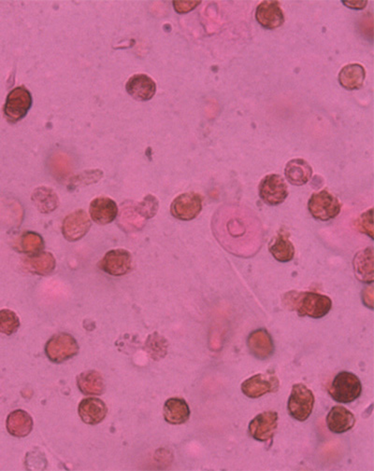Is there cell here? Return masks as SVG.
<instances>
[{
	"label": "cell",
	"mask_w": 374,
	"mask_h": 471,
	"mask_svg": "<svg viewBox=\"0 0 374 471\" xmlns=\"http://www.w3.org/2000/svg\"><path fill=\"white\" fill-rule=\"evenodd\" d=\"M284 304L290 311H296L299 317L322 318L332 307L331 300L316 292L291 291L284 295Z\"/></svg>",
	"instance_id": "1"
},
{
	"label": "cell",
	"mask_w": 374,
	"mask_h": 471,
	"mask_svg": "<svg viewBox=\"0 0 374 471\" xmlns=\"http://www.w3.org/2000/svg\"><path fill=\"white\" fill-rule=\"evenodd\" d=\"M361 381L357 375L348 372H341L335 377L329 387V395L340 404H350L361 395Z\"/></svg>",
	"instance_id": "2"
},
{
	"label": "cell",
	"mask_w": 374,
	"mask_h": 471,
	"mask_svg": "<svg viewBox=\"0 0 374 471\" xmlns=\"http://www.w3.org/2000/svg\"><path fill=\"white\" fill-rule=\"evenodd\" d=\"M308 210L314 219L328 222L340 214L341 204L332 193L324 190L311 196L308 202Z\"/></svg>",
	"instance_id": "3"
},
{
	"label": "cell",
	"mask_w": 374,
	"mask_h": 471,
	"mask_svg": "<svg viewBox=\"0 0 374 471\" xmlns=\"http://www.w3.org/2000/svg\"><path fill=\"white\" fill-rule=\"evenodd\" d=\"M314 405V396L304 384H294L287 404L290 416L304 422L310 417Z\"/></svg>",
	"instance_id": "4"
},
{
	"label": "cell",
	"mask_w": 374,
	"mask_h": 471,
	"mask_svg": "<svg viewBox=\"0 0 374 471\" xmlns=\"http://www.w3.org/2000/svg\"><path fill=\"white\" fill-rule=\"evenodd\" d=\"M31 106V92L25 86H18L8 94L4 106V114L9 121L14 124L26 117Z\"/></svg>",
	"instance_id": "5"
},
{
	"label": "cell",
	"mask_w": 374,
	"mask_h": 471,
	"mask_svg": "<svg viewBox=\"0 0 374 471\" xmlns=\"http://www.w3.org/2000/svg\"><path fill=\"white\" fill-rule=\"evenodd\" d=\"M78 352V342L68 333H59L52 337L46 347L47 357L55 363L66 362L76 356Z\"/></svg>",
	"instance_id": "6"
},
{
	"label": "cell",
	"mask_w": 374,
	"mask_h": 471,
	"mask_svg": "<svg viewBox=\"0 0 374 471\" xmlns=\"http://www.w3.org/2000/svg\"><path fill=\"white\" fill-rule=\"evenodd\" d=\"M280 381L273 371L258 374L242 384V391L248 398L257 399L268 393L278 391Z\"/></svg>",
	"instance_id": "7"
},
{
	"label": "cell",
	"mask_w": 374,
	"mask_h": 471,
	"mask_svg": "<svg viewBox=\"0 0 374 471\" xmlns=\"http://www.w3.org/2000/svg\"><path fill=\"white\" fill-rule=\"evenodd\" d=\"M260 198L269 205L283 204L289 196V187L280 175H266L258 186Z\"/></svg>",
	"instance_id": "8"
},
{
	"label": "cell",
	"mask_w": 374,
	"mask_h": 471,
	"mask_svg": "<svg viewBox=\"0 0 374 471\" xmlns=\"http://www.w3.org/2000/svg\"><path fill=\"white\" fill-rule=\"evenodd\" d=\"M203 210V197L198 193H183L174 199L171 207L172 216L180 220L196 219Z\"/></svg>",
	"instance_id": "9"
},
{
	"label": "cell",
	"mask_w": 374,
	"mask_h": 471,
	"mask_svg": "<svg viewBox=\"0 0 374 471\" xmlns=\"http://www.w3.org/2000/svg\"><path fill=\"white\" fill-rule=\"evenodd\" d=\"M278 413L274 411H264L258 414L249 424V434L257 440H272L278 428Z\"/></svg>",
	"instance_id": "10"
},
{
	"label": "cell",
	"mask_w": 374,
	"mask_h": 471,
	"mask_svg": "<svg viewBox=\"0 0 374 471\" xmlns=\"http://www.w3.org/2000/svg\"><path fill=\"white\" fill-rule=\"evenodd\" d=\"M100 268L111 276H124L132 271V256L126 249L111 250L104 256Z\"/></svg>",
	"instance_id": "11"
},
{
	"label": "cell",
	"mask_w": 374,
	"mask_h": 471,
	"mask_svg": "<svg viewBox=\"0 0 374 471\" xmlns=\"http://www.w3.org/2000/svg\"><path fill=\"white\" fill-rule=\"evenodd\" d=\"M90 228L91 222L87 213L85 210H77L64 220L62 232L67 240L74 242L84 237Z\"/></svg>",
	"instance_id": "12"
},
{
	"label": "cell",
	"mask_w": 374,
	"mask_h": 471,
	"mask_svg": "<svg viewBox=\"0 0 374 471\" xmlns=\"http://www.w3.org/2000/svg\"><path fill=\"white\" fill-rule=\"evenodd\" d=\"M255 18L260 25L267 29L280 28L284 23V13L278 1L266 0L260 3L255 11Z\"/></svg>",
	"instance_id": "13"
},
{
	"label": "cell",
	"mask_w": 374,
	"mask_h": 471,
	"mask_svg": "<svg viewBox=\"0 0 374 471\" xmlns=\"http://www.w3.org/2000/svg\"><path fill=\"white\" fill-rule=\"evenodd\" d=\"M118 207L114 200L109 197H97L91 202L89 213L91 219L100 225L109 224L118 216Z\"/></svg>",
	"instance_id": "14"
},
{
	"label": "cell",
	"mask_w": 374,
	"mask_h": 471,
	"mask_svg": "<svg viewBox=\"0 0 374 471\" xmlns=\"http://www.w3.org/2000/svg\"><path fill=\"white\" fill-rule=\"evenodd\" d=\"M127 92L130 97L138 101L152 99L156 94V85L152 77L145 74H137L127 80Z\"/></svg>",
	"instance_id": "15"
},
{
	"label": "cell",
	"mask_w": 374,
	"mask_h": 471,
	"mask_svg": "<svg viewBox=\"0 0 374 471\" xmlns=\"http://www.w3.org/2000/svg\"><path fill=\"white\" fill-rule=\"evenodd\" d=\"M247 345L251 354L261 360L269 359L274 352L272 337L263 329L255 330L249 335Z\"/></svg>",
	"instance_id": "16"
},
{
	"label": "cell",
	"mask_w": 374,
	"mask_h": 471,
	"mask_svg": "<svg viewBox=\"0 0 374 471\" xmlns=\"http://www.w3.org/2000/svg\"><path fill=\"white\" fill-rule=\"evenodd\" d=\"M356 417L354 413L343 406L332 408L326 416L328 428L333 433L341 434L354 428Z\"/></svg>",
	"instance_id": "17"
},
{
	"label": "cell",
	"mask_w": 374,
	"mask_h": 471,
	"mask_svg": "<svg viewBox=\"0 0 374 471\" xmlns=\"http://www.w3.org/2000/svg\"><path fill=\"white\" fill-rule=\"evenodd\" d=\"M107 411L105 404L99 399H85L79 405L80 417L88 425L100 424L105 419Z\"/></svg>",
	"instance_id": "18"
},
{
	"label": "cell",
	"mask_w": 374,
	"mask_h": 471,
	"mask_svg": "<svg viewBox=\"0 0 374 471\" xmlns=\"http://www.w3.org/2000/svg\"><path fill=\"white\" fill-rule=\"evenodd\" d=\"M284 175L290 184L302 186L310 181L313 169L306 161L293 159L287 163Z\"/></svg>",
	"instance_id": "19"
},
{
	"label": "cell",
	"mask_w": 374,
	"mask_h": 471,
	"mask_svg": "<svg viewBox=\"0 0 374 471\" xmlns=\"http://www.w3.org/2000/svg\"><path fill=\"white\" fill-rule=\"evenodd\" d=\"M164 418L169 424L182 425L188 421L190 409L185 399H169L164 405Z\"/></svg>",
	"instance_id": "20"
},
{
	"label": "cell",
	"mask_w": 374,
	"mask_h": 471,
	"mask_svg": "<svg viewBox=\"0 0 374 471\" xmlns=\"http://www.w3.org/2000/svg\"><path fill=\"white\" fill-rule=\"evenodd\" d=\"M269 250L273 258L281 262L292 261L295 256V247L289 240V234L284 229H281L279 234L273 237Z\"/></svg>",
	"instance_id": "21"
},
{
	"label": "cell",
	"mask_w": 374,
	"mask_h": 471,
	"mask_svg": "<svg viewBox=\"0 0 374 471\" xmlns=\"http://www.w3.org/2000/svg\"><path fill=\"white\" fill-rule=\"evenodd\" d=\"M354 271L359 281L364 283L373 282V249L368 247L357 253L355 256Z\"/></svg>",
	"instance_id": "22"
},
{
	"label": "cell",
	"mask_w": 374,
	"mask_h": 471,
	"mask_svg": "<svg viewBox=\"0 0 374 471\" xmlns=\"http://www.w3.org/2000/svg\"><path fill=\"white\" fill-rule=\"evenodd\" d=\"M6 425L9 433L14 437L23 438L31 434L33 429V419L26 411L16 410L8 416Z\"/></svg>",
	"instance_id": "23"
},
{
	"label": "cell",
	"mask_w": 374,
	"mask_h": 471,
	"mask_svg": "<svg viewBox=\"0 0 374 471\" xmlns=\"http://www.w3.org/2000/svg\"><path fill=\"white\" fill-rule=\"evenodd\" d=\"M366 71L359 64H349L341 68L339 74L340 85L347 90H358L363 86Z\"/></svg>",
	"instance_id": "24"
},
{
	"label": "cell",
	"mask_w": 374,
	"mask_h": 471,
	"mask_svg": "<svg viewBox=\"0 0 374 471\" xmlns=\"http://www.w3.org/2000/svg\"><path fill=\"white\" fill-rule=\"evenodd\" d=\"M118 216H119V220H118L119 226L126 232H134L141 229L144 227L145 220H146L139 215L136 208V202H124Z\"/></svg>",
	"instance_id": "25"
},
{
	"label": "cell",
	"mask_w": 374,
	"mask_h": 471,
	"mask_svg": "<svg viewBox=\"0 0 374 471\" xmlns=\"http://www.w3.org/2000/svg\"><path fill=\"white\" fill-rule=\"evenodd\" d=\"M32 202L40 212L49 214L59 205V199L55 190L48 187H38L32 193Z\"/></svg>",
	"instance_id": "26"
},
{
	"label": "cell",
	"mask_w": 374,
	"mask_h": 471,
	"mask_svg": "<svg viewBox=\"0 0 374 471\" xmlns=\"http://www.w3.org/2000/svg\"><path fill=\"white\" fill-rule=\"evenodd\" d=\"M77 384L85 395H102L105 387L102 375L96 371L82 372L77 378Z\"/></svg>",
	"instance_id": "27"
},
{
	"label": "cell",
	"mask_w": 374,
	"mask_h": 471,
	"mask_svg": "<svg viewBox=\"0 0 374 471\" xmlns=\"http://www.w3.org/2000/svg\"><path fill=\"white\" fill-rule=\"evenodd\" d=\"M55 259L48 252L37 253L25 259V266L31 273L46 276L51 274L55 268Z\"/></svg>",
	"instance_id": "28"
},
{
	"label": "cell",
	"mask_w": 374,
	"mask_h": 471,
	"mask_svg": "<svg viewBox=\"0 0 374 471\" xmlns=\"http://www.w3.org/2000/svg\"><path fill=\"white\" fill-rule=\"evenodd\" d=\"M103 177V172L100 169L88 170L81 173V174L74 175L71 178L68 183V189L70 190H76L79 187L87 186L97 183V181L102 180Z\"/></svg>",
	"instance_id": "29"
},
{
	"label": "cell",
	"mask_w": 374,
	"mask_h": 471,
	"mask_svg": "<svg viewBox=\"0 0 374 471\" xmlns=\"http://www.w3.org/2000/svg\"><path fill=\"white\" fill-rule=\"evenodd\" d=\"M169 344L167 340L159 335V333H153L148 337L146 341V350L152 359L159 360L167 354Z\"/></svg>",
	"instance_id": "30"
},
{
	"label": "cell",
	"mask_w": 374,
	"mask_h": 471,
	"mask_svg": "<svg viewBox=\"0 0 374 471\" xmlns=\"http://www.w3.org/2000/svg\"><path fill=\"white\" fill-rule=\"evenodd\" d=\"M20 320L14 311L9 309L0 310V332L11 335L19 329Z\"/></svg>",
	"instance_id": "31"
},
{
	"label": "cell",
	"mask_w": 374,
	"mask_h": 471,
	"mask_svg": "<svg viewBox=\"0 0 374 471\" xmlns=\"http://www.w3.org/2000/svg\"><path fill=\"white\" fill-rule=\"evenodd\" d=\"M20 246L23 252L37 254L43 249V239L40 234H36V232H26L21 237Z\"/></svg>",
	"instance_id": "32"
},
{
	"label": "cell",
	"mask_w": 374,
	"mask_h": 471,
	"mask_svg": "<svg viewBox=\"0 0 374 471\" xmlns=\"http://www.w3.org/2000/svg\"><path fill=\"white\" fill-rule=\"evenodd\" d=\"M159 200L153 195L145 196L141 202L136 204L137 210L144 220L152 219L159 211Z\"/></svg>",
	"instance_id": "33"
},
{
	"label": "cell",
	"mask_w": 374,
	"mask_h": 471,
	"mask_svg": "<svg viewBox=\"0 0 374 471\" xmlns=\"http://www.w3.org/2000/svg\"><path fill=\"white\" fill-rule=\"evenodd\" d=\"M373 210H370L362 214L357 222V228L358 231L364 232L365 234L369 235L370 238H373Z\"/></svg>",
	"instance_id": "34"
},
{
	"label": "cell",
	"mask_w": 374,
	"mask_h": 471,
	"mask_svg": "<svg viewBox=\"0 0 374 471\" xmlns=\"http://www.w3.org/2000/svg\"><path fill=\"white\" fill-rule=\"evenodd\" d=\"M201 1H173V7L178 13H187L194 10Z\"/></svg>",
	"instance_id": "35"
},
{
	"label": "cell",
	"mask_w": 374,
	"mask_h": 471,
	"mask_svg": "<svg viewBox=\"0 0 374 471\" xmlns=\"http://www.w3.org/2000/svg\"><path fill=\"white\" fill-rule=\"evenodd\" d=\"M343 3L346 7L355 9V10H362L368 4L366 0H363V1H343Z\"/></svg>",
	"instance_id": "36"
}]
</instances>
